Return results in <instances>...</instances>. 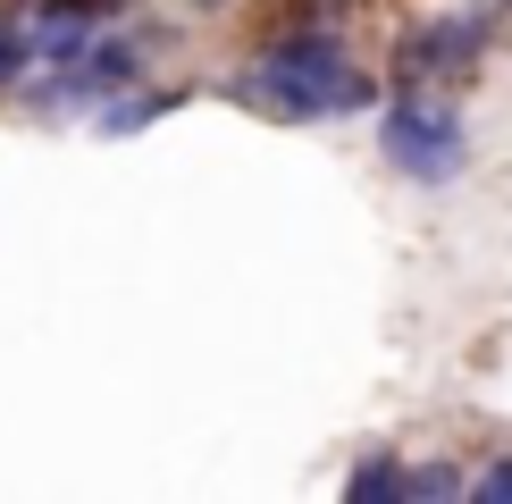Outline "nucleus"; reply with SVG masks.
<instances>
[{"instance_id": "1", "label": "nucleus", "mask_w": 512, "mask_h": 504, "mask_svg": "<svg viewBox=\"0 0 512 504\" xmlns=\"http://www.w3.org/2000/svg\"><path fill=\"white\" fill-rule=\"evenodd\" d=\"M252 101H269L277 118H353L378 101V76L353 68L336 34H286L261 51V68L244 76Z\"/></svg>"}, {"instance_id": "2", "label": "nucleus", "mask_w": 512, "mask_h": 504, "mask_svg": "<svg viewBox=\"0 0 512 504\" xmlns=\"http://www.w3.org/2000/svg\"><path fill=\"white\" fill-rule=\"evenodd\" d=\"M378 152H387V168L412 177V185H454L462 168H471V135H462V118L445 110V101L403 93L395 110L378 118Z\"/></svg>"}, {"instance_id": "3", "label": "nucleus", "mask_w": 512, "mask_h": 504, "mask_svg": "<svg viewBox=\"0 0 512 504\" xmlns=\"http://www.w3.org/2000/svg\"><path fill=\"white\" fill-rule=\"evenodd\" d=\"M135 68H143V42H84L68 59V76L42 84L34 101H118L126 84H135Z\"/></svg>"}, {"instance_id": "4", "label": "nucleus", "mask_w": 512, "mask_h": 504, "mask_svg": "<svg viewBox=\"0 0 512 504\" xmlns=\"http://www.w3.org/2000/svg\"><path fill=\"white\" fill-rule=\"evenodd\" d=\"M118 0H42V17L26 26V42H34V59L42 68H68V59L93 42V17H110Z\"/></svg>"}, {"instance_id": "5", "label": "nucleus", "mask_w": 512, "mask_h": 504, "mask_svg": "<svg viewBox=\"0 0 512 504\" xmlns=\"http://www.w3.org/2000/svg\"><path fill=\"white\" fill-rule=\"evenodd\" d=\"M487 17L496 9H471V17H437V26H420L412 42H403V68L429 76V68H471L479 42H487Z\"/></svg>"}, {"instance_id": "6", "label": "nucleus", "mask_w": 512, "mask_h": 504, "mask_svg": "<svg viewBox=\"0 0 512 504\" xmlns=\"http://www.w3.org/2000/svg\"><path fill=\"white\" fill-rule=\"evenodd\" d=\"M160 110H177V93H118L110 110H101V135H143Z\"/></svg>"}, {"instance_id": "7", "label": "nucleus", "mask_w": 512, "mask_h": 504, "mask_svg": "<svg viewBox=\"0 0 512 504\" xmlns=\"http://www.w3.org/2000/svg\"><path fill=\"white\" fill-rule=\"evenodd\" d=\"M345 496H353V504H378V496H403V462H395V454H370V462H361V471L345 479Z\"/></svg>"}, {"instance_id": "8", "label": "nucleus", "mask_w": 512, "mask_h": 504, "mask_svg": "<svg viewBox=\"0 0 512 504\" xmlns=\"http://www.w3.org/2000/svg\"><path fill=\"white\" fill-rule=\"evenodd\" d=\"M471 479L454 471V462H420V471H403V496H462Z\"/></svg>"}, {"instance_id": "9", "label": "nucleus", "mask_w": 512, "mask_h": 504, "mask_svg": "<svg viewBox=\"0 0 512 504\" xmlns=\"http://www.w3.org/2000/svg\"><path fill=\"white\" fill-rule=\"evenodd\" d=\"M34 68V42H26V26H9V17H0V84H17Z\"/></svg>"}, {"instance_id": "10", "label": "nucleus", "mask_w": 512, "mask_h": 504, "mask_svg": "<svg viewBox=\"0 0 512 504\" xmlns=\"http://www.w3.org/2000/svg\"><path fill=\"white\" fill-rule=\"evenodd\" d=\"M471 496H487V504H512V462H487V471L471 479Z\"/></svg>"}]
</instances>
